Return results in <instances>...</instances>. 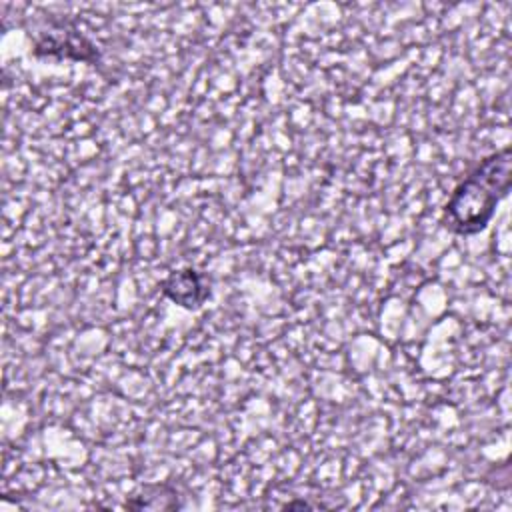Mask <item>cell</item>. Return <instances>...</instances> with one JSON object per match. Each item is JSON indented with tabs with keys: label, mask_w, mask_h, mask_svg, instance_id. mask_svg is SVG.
<instances>
[{
	"label": "cell",
	"mask_w": 512,
	"mask_h": 512,
	"mask_svg": "<svg viewBox=\"0 0 512 512\" xmlns=\"http://www.w3.org/2000/svg\"><path fill=\"white\" fill-rule=\"evenodd\" d=\"M510 148L494 152L474 168L446 204V226L456 234H476L490 222L496 204L508 194L512 178Z\"/></svg>",
	"instance_id": "cell-1"
},
{
	"label": "cell",
	"mask_w": 512,
	"mask_h": 512,
	"mask_svg": "<svg viewBox=\"0 0 512 512\" xmlns=\"http://www.w3.org/2000/svg\"><path fill=\"white\" fill-rule=\"evenodd\" d=\"M162 290L168 298H172L176 304L184 308H198L208 296V288L204 286L202 278L196 270L190 268L170 274L162 282Z\"/></svg>",
	"instance_id": "cell-2"
}]
</instances>
